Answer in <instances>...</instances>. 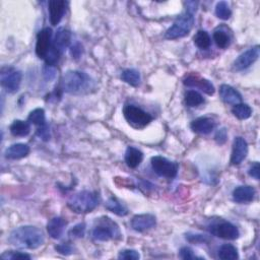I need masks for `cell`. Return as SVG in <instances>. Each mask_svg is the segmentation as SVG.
<instances>
[{
  "label": "cell",
  "mask_w": 260,
  "mask_h": 260,
  "mask_svg": "<svg viewBox=\"0 0 260 260\" xmlns=\"http://www.w3.org/2000/svg\"><path fill=\"white\" fill-rule=\"evenodd\" d=\"M11 245L20 249L34 250L41 247L45 242L42 230L34 226H23L14 229L8 237Z\"/></svg>",
  "instance_id": "obj_1"
},
{
  "label": "cell",
  "mask_w": 260,
  "mask_h": 260,
  "mask_svg": "<svg viewBox=\"0 0 260 260\" xmlns=\"http://www.w3.org/2000/svg\"><path fill=\"white\" fill-rule=\"evenodd\" d=\"M93 80L85 72L69 70L65 73L61 80L62 90L72 95H81L93 89Z\"/></svg>",
  "instance_id": "obj_2"
},
{
  "label": "cell",
  "mask_w": 260,
  "mask_h": 260,
  "mask_svg": "<svg viewBox=\"0 0 260 260\" xmlns=\"http://www.w3.org/2000/svg\"><path fill=\"white\" fill-rule=\"evenodd\" d=\"M100 202L97 192L80 191L75 193L67 201V206L75 213H88L93 211Z\"/></svg>",
  "instance_id": "obj_3"
},
{
  "label": "cell",
  "mask_w": 260,
  "mask_h": 260,
  "mask_svg": "<svg viewBox=\"0 0 260 260\" xmlns=\"http://www.w3.org/2000/svg\"><path fill=\"white\" fill-rule=\"evenodd\" d=\"M123 115L130 126L141 129L153 121V116L134 105H126L123 109Z\"/></svg>",
  "instance_id": "obj_4"
},
{
  "label": "cell",
  "mask_w": 260,
  "mask_h": 260,
  "mask_svg": "<svg viewBox=\"0 0 260 260\" xmlns=\"http://www.w3.org/2000/svg\"><path fill=\"white\" fill-rule=\"evenodd\" d=\"M193 15L194 14L185 11V13L179 16L174 23V25H173L170 29H168V31L166 32L165 35L166 39L175 40L187 36L191 32L194 25Z\"/></svg>",
  "instance_id": "obj_5"
},
{
  "label": "cell",
  "mask_w": 260,
  "mask_h": 260,
  "mask_svg": "<svg viewBox=\"0 0 260 260\" xmlns=\"http://www.w3.org/2000/svg\"><path fill=\"white\" fill-rule=\"evenodd\" d=\"M93 237L98 241L106 242L120 239L121 233L118 226L114 222L108 218H104V220L100 221L99 225L94 228Z\"/></svg>",
  "instance_id": "obj_6"
},
{
  "label": "cell",
  "mask_w": 260,
  "mask_h": 260,
  "mask_svg": "<svg viewBox=\"0 0 260 260\" xmlns=\"http://www.w3.org/2000/svg\"><path fill=\"white\" fill-rule=\"evenodd\" d=\"M151 168L155 171L156 174L161 177L168 179H173L177 176L178 173V164L172 162L164 157L156 156L151 158Z\"/></svg>",
  "instance_id": "obj_7"
},
{
  "label": "cell",
  "mask_w": 260,
  "mask_h": 260,
  "mask_svg": "<svg viewBox=\"0 0 260 260\" xmlns=\"http://www.w3.org/2000/svg\"><path fill=\"white\" fill-rule=\"evenodd\" d=\"M21 78H23V74L13 67H3L0 73V81H1L2 88L8 93L17 92L21 83Z\"/></svg>",
  "instance_id": "obj_8"
},
{
  "label": "cell",
  "mask_w": 260,
  "mask_h": 260,
  "mask_svg": "<svg viewBox=\"0 0 260 260\" xmlns=\"http://www.w3.org/2000/svg\"><path fill=\"white\" fill-rule=\"evenodd\" d=\"M208 230L211 235L225 240H236L240 236L238 228L229 222H221L219 224L211 225Z\"/></svg>",
  "instance_id": "obj_9"
},
{
  "label": "cell",
  "mask_w": 260,
  "mask_h": 260,
  "mask_svg": "<svg viewBox=\"0 0 260 260\" xmlns=\"http://www.w3.org/2000/svg\"><path fill=\"white\" fill-rule=\"evenodd\" d=\"M52 35L53 33L50 28H45L38 34L36 43V54L39 58H46L52 46Z\"/></svg>",
  "instance_id": "obj_10"
},
{
  "label": "cell",
  "mask_w": 260,
  "mask_h": 260,
  "mask_svg": "<svg viewBox=\"0 0 260 260\" xmlns=\"http://www.w3.org/2000/svg\"><path fill=\"white\" fill-rule=\"evenodd\" d=\"M259 52H260L259 46H255V47L248 49L244 53H242L239 57H238L235 60L234 64H233L234 70L241 71V70H244V69L250 67L251 65L258 59Z\"/></svg>",
  "instance_id": "obj_11"
},
{
  "label": "cell",
  "mask_w": 260,
  "mask_h": 260,
  "mask_svg": "<svg viewBox=\"0 0 260 260\" xmlns=\"http://www.w3.org/2000/svg\"><path fill=\"white\" fill-rule=\"evenodd\" d=\"M183 83L190 88H196L205 93L208 96H211L214 94V85L208 80L205 79L198 74H190L186 76L183 80Z\"/></svg>",
  "instance_id": "obj_12"
},
{
  "label": "cell",
  "mask_w": 260,
  "mask_h": 260,
  "mask_svg": "<svg viewBox=\"0 0 260 260\" xmlns=\"http://www.w3.org/2000/svg\"><path fill=\"white\" fill-rule=\"evenodd\" d=\"M248 154V143L241 137L238 136L235 138L233 143V150L231 156V164L236 166L241 164L247 157Z\"/></svg>",
  "instance_id": "obj_13"
},
{
  "label": "cell",
  "mask_w": 260,
  "mask_h": 260,
  "mask_svg": "<svg viewBox=\"0 0 260 260\" xmlns=\"http://www.w3.org/2000/svg\"><path fill=\"white\" fill-rule=\"evenodd\" d=\"M157 224L156 216L150 213H143L134 215L131 220V227L134 231L142 233L153 229Z\"/></svg>",
  "instance_id": "obj_14"
},
{
  "label": "cell",
  "mask_w": 260,
  "mask_h": 260,
  "mask_svg": "<svg viewBox=\"0 0 260 260\" xmlns=\"http://www.w3.org/2000/svg\"><path fill=\"white\" fill-rule=\"evenodd\" d=\"M66 5L67 2L64 1V0H51L49 1V16L52 26H57L60 23L65 10H66Z\"/></svg>",
  "instance_id": "obj_15"
},
{
  "label": "cell",
  "mask_w": 260,
  "mask_h": 260,
  "mask_svg": "<svg viewBox=\"0 0 260 260\" xmlns=\"http://www.w3.org/2000/svg\"><path fill=\"white\" fill-rule=\"evenodd\" d=\"M70 41H71L70 32L66 29H64V28H60V29H58V31L55 35L53 44H52V48L55 49L60 54H62L63 51L69 46Z\"/></svg>",
  "instance_id": "obj_16"
},
{
  "label": "cell",
  "mask_w": 260,
  "mask_h": 260,
  "mask_svg": "<svg viewBox=\"0 0 260 260\" xmlns=\"http://www.w3.org/2000/svg\"><path fill=\"white\" fill-rule=\"evenodd\" d=\"M191 129L199 134H208L215 127V122L209 117H199L191 122Z\"/></svg>",
  "instance_id": "obj_17"
},
{
  "label": "cell",
  "mask_w": 260,
  "mask_h": 260,
  "mask_svg": "<svg viewBox=\"0 0 260 260\" xmlns=\"http://www.w3.org/2000/svg\"><path fill=\"white\" fill-rule=\"evenodd\" d=\"M220 97L226 103L230 105H237L242 102V96L233 86L228 84H222L220 88Z\"/></svg>",
  "instance_id": "obj_18"
},
{
  "label": "cell",
  "mask_w": 260,
  "mask_h": 260,
  "mask_svg": "<svg viewBox=\"0 0 260 260\" xmlns=\"http://www.w3.org/2000/svg\"><path fill=\"white\" fill-rule=\"evenodd\" d=\"M255 189L251 186H239L233 191V199L238 203H248L254 199Z\"/></svg>",
  "instance_id": "obj_19"
},
{
  "label": "cell",
  "mask_w": 260,
  "mask_h": 260,
  "mask_svg": "<svg viewBox=\"0 0 260 260\" xmlns=\"http://www.w3.org/2000/svg\"><path fill=\"white\" fill-rule=\"evenodd\" d=\"M30 154V146L26 143H14L5 150V157L10 160H18Z\"/></svg>",
  "instance_id": "obj_20"
},
{
  "label": "cell",
  "mask_w": 260,
  "mask_h": 260,
  "mask_svg": "<svg viewBox=\"0 0 260 260\" xmlns=\"http://www.w3.org/2000/svg\"><path fill=\"white\" fill-rule=\"evenodd\" d=\"M143 160V154L142 151L134 146H128L125 151V163L126 165L131 168L135 169L137 168Z\"/></svg>",
  "instance_id": "obj_21"
},
{
  "label": "cell",
  "mask_w": 260,
  "mask_h": 260,
  "mask_svg": "<svg viewBox=\"0 0 260 260\" xmlns=\"http://www.w3.org/2000/svg\"><path fill=\"white\" fill-rule=\"evenodd\" d=\"M65 226H66V222L62 218L56 216V218L51 219L47 224V231L49 236L53 238V239H59L64 232Z\"/></svg>",
  "instance_id": "obj_22"
},
{
  "label": "cell",
  "mask_w": 260,
  "mask_h": 260,
  "mask_svg": "<svg viewBox=\"0 0 260 260\" xmlns=\"http://www.w3.org/2000/svg\"><path fill=\"white\" fill-rule=\"evenodd\" d=\"M10 133L13 136L17 137H24L30 134L31 132V124L29 121L23 120H15L9 127Z\"/></svg>",
  "instance_id": "obj_23"
},
{
  "label": "cell",
  "mask_w": 260,
  "mask_h": 260,
  "mask_svg": "<svg viewBox=\"0 0 260 260\" xmlns=\"http://www.w3.org/2000/svg\"><path fill=\"white\" fill-rule=\"evenodd\" d=\"M105 207L106 209H108L109 211L119 215V216H124L128 213V209L124 206V204H122L117 198L115 197H110L108 199L105 203Z\"/></svg>",
  "instance_id": "obj_24"
},
{
  "label": "cell",
  "mask_w": 260,
  "mask_h": 260,
  "mask_svg": "<svg viewBox=\"0 0 260 260\" xmlns=\"http://www.w3.org/2000/svg\"><path fill=\"white\" fill-rule=\"evenodd\" d=\"M121 78L123 81H125L126 83L130 84L131 86H134V88H137L141 81L140 73L136 69H132V68L125 69L121 73Z\"/></svg>",
  "instance_id": "obj_25"
},
{
  "label": "cell",
  "mask_w": 260,
  "mask_h": 260,
  "mask_svg": "<svg viewBox=\"0 0 260 260\" xmlns=\"http://www.w3.org/2000/svg\"><path fill=\"white\" fill-rule=\"evenodd\" d=\"M233 115L238 118L239 120H246L251 117L252 115V109L247 104H237L234 106L232 109Z\"/></svg>",
  "instance_id": "obj_26"
},
{
  "label": "cell",
  "mask_w": 260,
  "mask_h": 260,
  "mask_svg": "<svg viewBox=\"0 0 260 260\" xmlns=\"http://www.w3.org/2000/svg\"><path fill=\"white\" fill-rule=\"evenodd\" d=\"M193 41H194V44L202 50L208 49L211 44V39L208 33L205 31H198L196 34H195Z\"/></svg>",
  "instance_id": "obj_27"
},
{
  "label": "cell",
  "mask_w": 260,
  "mask_h": 260,
  "mask_svg": "<svg viewBox=\"0 0 260 260\" xmlns=\"http://www.w3.org/2000/svg\"><path fill=\"white\" fill-rule=\"evenodd\" d=\"M219 257L223 260H235L239 258V253L234 245L224 244L219 250Z\"/></svg>",
  "instance_id": "obj_28"
},
{
  "label": "cell",
  "mask_w": 260,
  "mask_h": 260,
  "mask_svg": "<svg viewBox=\"0 0 260 260\" xmlns=\"http://www.w3.org/2000/svg\"><path fill=\"white\" fill-rule=\"evenodd\" d=\"M28 121L30 123H33L39 127L46 125V117H45V111L44 109L41 108H37V109L33 110L28 117Z\"/></svg>",
  "instance_id": "obj_29"
},
{
  "label": "cell",
  "mask_w": 260,
  "mask_h": 260,
  "mask_svg": "<svg viewBox=\"0 0 260 260\" xmlns=\"http://www.w3.org/2000/svg\"><path fill=\"white\" fill-rule=\"evenodd\" d=\"M213 40L216 46L221 49H226L231 44V39L229 35L224 31H215L213 33Z\"/></svg>",
  "instance_id": "obj_30"
},
{
  "label": "cell",
  "mask_w": 260,
  "mask_h": 260,
  "mask_svg": "<svg viewBox=\"0 0 260 260\" xmlns=\"http://www.w3.org/2000/svg\"><path fill=\"white\" fill-rule=\"evenodd\" d=\"M185 103L189 107H197L204 103V99L196 91H188L185 94Z\"/></svg>",
  "instance_id": "obj_31"
},
{
  "label": "cell",
  "mask_w": 260,
  "mask_h": 260,
  "mask_svg": "<svg viewBox=\"0 0 260 260\" xmlns=\"http://www.w3.org/2000/svg\"><path fill=\"white\" fill-rule=\"evenodd\" d=\"M215 15L223 20H227L232 15V10L226 1H220L215 6Z\"/></svg>",
  "instance_id": "obj_32"
},
{
  "label": "cell",
  "mask_w": 260,
  "mask_h": 260,
  "mask_svg": "<svg viewBox=\"0 0 260 260\" xmlns=\"http://www.w3.org/2000/svg\"><path fill=\"white\" fill-rule=\"evenodd\" d=\"M185 238L189 243H193V244H201V243L209 242V238L206 235H202V234L187 233L185 235Z\"/></svg>",
  "instance_id": "obj_33"
},
{
  "label": "cell",
  "mask_w": 260,
  "mask_h": 260,
  "mask_svg": "<svg viewBox=\"0 0 260 260\" xmlns=\"http://www.w3.org/2000/svg\"><path fill=\"white\" fill-rule=\"evenodd\" d=\"M1 258L3 259H10V260H15V259H31V256L27 253H21V252H16V251H5L2 255Z\"/></svg>",
  "instance_id": "obj_34"
},
{
  "label": "cell",
  "mask_w": 260,
  "mask_h": 260,
  "mask_svg": "<svg viewBox=\"0 0 260 260\" xmlns=\"http://www.w3.org/2000/svg\"><path fill=\"white\" fill-rule=\"evenodd\" d=\"M118 258L124 259V260H137V259L140 258V255L136 250L126 249V250H123L119 253Z\"/></svg>",
  "instance_id": "obj_35"
},
{
  "label": "cell",
  "mask_w": 260,
  "mask_h": 260,
  "mask_svg": "<svg viewBox=\"0 0 260 260\" xmlns=\"http://www.w3.org/2000/svg\"><path fill=\"white\" fill-rule=\"evenodd\" d=\"M85 232V225L83 223L78 224L74 226L70 231H69V236L72 238H82L84 236Z\"/></svg>",
  "instance_id": "obj_36"
},
{
  "label": "cell",
  "mask_w": 260,
  "mask_h": 260,
  "mask_svg": "<svg viewBox=\"0 0 260 260\" xmlns=\"http://www.w3.org/2000/svg\"><path fill=\"white\" fill-rule=\"evenodd\" d=\"M227 138H228V132L226 128L219 129L214 135V139L219 144H224L227 141Z\"/></svg>",
  "instance_id": "obj_37"
},
{
  "label": "cell",
  "mask_w": 260,
  "mask_h": 260,
  "mask_svg": "<svg viewBox=\"0 0 260 260\" xmlns=\"http://www.w3.org/2000/svg\"><path fill=\"white\" fill-rule=\"evenodd\" d=\"M180 257L182 259H185V260H191V259H196V258H199L197 256H195L194 253H193V250L189 247H183L180 249Z\"/></svg>",
  "instance_id": "obj_38"
},
{
  "label": "cell",
  "mask_w": 260,
  "mask_h": 260,
  "mask_svg": "<svg viewBox=\"0 0 260 260\" xmlns=\"http://www.w3.org/2000/svg\"><path fill=\"white\" fill-rule=\"evenodd\" d=\"M83 53V47L82 45L80 44V43H75V44H73L70 48V54L73 58L75 59H78Z\"/></svg>",
  "instance_id": "obj_39"
},
{
  "label": "cell",
  "mask_w": 260,
  "mask_h": 260,
  "mask_svg": "<svg viewBox=\"0 0 260 260\" xmlns=\"http://www.w3.org/2000/svg\"><path fill=\"white\" fill-rule=\"evenodd\" d=\"M56 251L62 255H70L72 253V247L71 245L67 244V243H63L60 245H57L55 247Z\"/></svg>",
  "instance_id": "obj_40"
},
{
  "label": "cell",
  "mask_w": 260,
  "mask_h": 260,
  "mask_svg": "<svg viewBox=\"0 0 260 260\" xmlns=\"http://www.w3.org/2000/svg\"><path fill=\"white\" fill-rule=\"evenodd\" d=\"M248 173H249V175H250L251 177H253V178L256 179V180H259V173H260L259 163H257V162L254 163V164L250 167Z\"/></svg>",
  "instance_id": "obj_41"
},
{
  "label": "cell",
  "mask_w": 260,
  "mask_h": 260,
  "mask_svg": "<svg viewBox=\"0 0 260 260\" xmlns=\"http://www.w3.org/2000/svg\"><path fill=\"white\" fill-rule=\"evenodd\" d=\"M38 135L44 140H48L49 139V127L46 125L44 126H41L39 129H38Z\"/></svg>",
  "instance_id": "obj_42"
},
{
  "label": "cell",
  "mask_w": 260,
  "mask_h": 260,
  "mask_svg": "<svg viewBox=\"0 0 260 260\" xmlns=\"http://www.w3.org/2000/svg\"><path fill=\"white\" fill-rule=\"evenodd\" d=\"M43 72H44V76L47 80H51L55 76V69L53 68V66H50V65H47Z\"/></svg>",
  "instance_id": "obj_43"
},
{
  "label": "cell",
  "mask_w": 260,
  "mask_h": 260,
  "mask_svg": "<svg viewBox=\"0 0 260 260\" xmlns=\"http://www.w3.org/2000/svg\"><path fill=\"white\" fill-rule=\"evenodd\" d=\"M185 5H186V11L189 12V13L194 14V12H196V10H197L198 2L187 1V2H185Z\"/></svg>",
  "instance_id": "obj_44"
}]
</instances>
